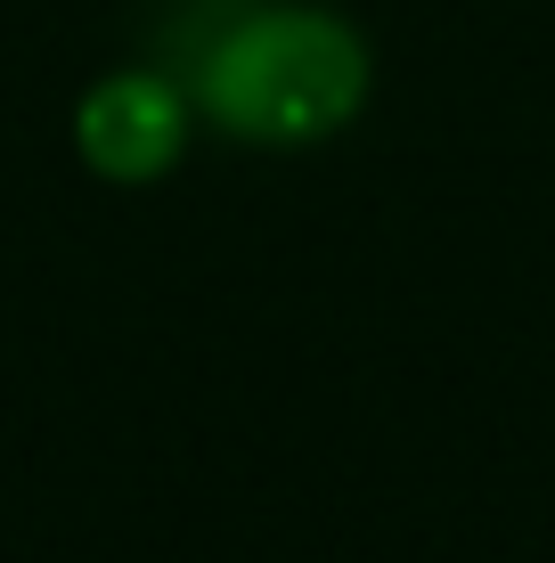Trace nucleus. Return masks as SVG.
Segmentation results:
<instances>
[{
	"label": "nucleus",
	"mask_w": 555,
	"mask_h": 563,
	"mask_svg": "<svg viewBox=\"0 0 555 563\" xmlns=\"http://www.w3.org/2000/svg\"><path fill=\"white\" fill-rule=\"evenodd\" d=\"M74 140H82V164L107 172V180H156V172L180 164L188 107L164 74H107L74 107Z\"/></svg>",
	"instance_id": "obj_2"
},
{
	"label": "nucleus",
	"mask_w": 555,
	"mask_h": 563,
	"mask_svg": "<svg viewBox=\"0 0 555 563\" xmlns=\"http://www.w3.org/2000/svg\"><path fill=\"white\" fill-rule=\"evenodd\" d=\"M368 99V49L328 9H254L204 49L197 107L262 147H311Z\"/></svg>",
	"instance_id": "obj_1"
}]
</instances>
